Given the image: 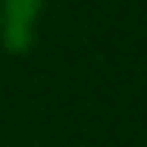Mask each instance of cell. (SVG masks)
I'll use <instances>...</instances> for the list:
<instances>
[{"instance_id": "6da1fadb", "label": "cell", "mask_w": 147, "mask_h": 147, "mask_svg": "<svg viewBox=\"0 0 147 147\" xmlns=\"http://www.w3.org/2000/svg\"><path fill=\"white\" fill-rule=\"evenodd\" d=\"M41 0H0V44L6 53H28Z\"/></svg>"}]
</instances>
